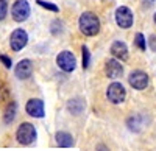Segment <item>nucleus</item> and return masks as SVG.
<instances>
[{"label":"nucleus","mask_w":156,"mask_h":151,"mask_svg":"<svg viewBox=\"0 0 156 151\" xmlns=\"http://www.w3.org/2000/svg\"><path fill=\"white\" fill-rule=\"evenodd\" d=\"M84 108H86V101L81 97H75V98H72V100L67 101V109L73 115H80L84 111Z\"/></svg>","instance_id":"obj_13"},{"label":"nucleus","mask_w":156,"mask_h":151,"mask_svg":"<svg viewBox=\"0 0 156 151\" xmlns=\"http://www.w3.org/2000/svg\"><path fill=\"white\" fill-rule=\"evenodd\" d=\"M115 23L119 25L120 28L123 30H128V28H131L133 27V23H134V16H133V11L129 9L128 6H119L115 9Z\"/></svg>","instance_id":"obj_4"},{"label":"nucleus","mask_w":156,"mask_h":151,"mask_svg":"<svg viewBox=\"0 0 156 151\" xmlns=\"http://www.w3.org/2000/svg\"><path fill=\"white\" fill-rule=\"evenodd\" d=\"M126 125H128V128L131 129V131L139 132V131L142 129V125H144V122H142L140 115H131V117L126 120Z\"/></svg>","instance_id":"obj_15"},{"label":"nucleus","mask_w":156,"mask_h":151,"mask_svg":"<svg viewBox=\"0 0 156 151\" xmlns=\"http://www.w3.org/2000/svg\"><path fill=\"white\" fill-rule=\"evenodd\" d=\"M111 55L115 58V59H119V61H126L129 53H128V47L125 42L122 41H114L111 44Z\"/></svg>","instance_id":"obj_12"},{"label":"nucleus","mask_w":156,"mask_h":151,"mask_svg":"<svg viewBox=\"0 0 156 151\" xmlns=\"http://www.w3.org/2000/svg\"><path fill=\"white\" fill-rule=\"evenodd\" d=\"M25 111L27 114L34 117V118H42L45 115V108H44V101L39 98H31L25 105Z\"/></svg>","instance_id":"obj_9"},{"label":"nucleus","mask_w":156,"mask_h":151,"mask_svg":"<svg viewBox=\"0 0 156 151\" xmlns=\"http://www.w3.org/2000/svg\"><path fill=\"white\" fill-rule=\"evenodd\" d=\"M62 30H64V27H62V22L61 20H53L51 22V25H50V31H51V34H61L62 33Z\"/></svg>","instance_id":"obj_18"},{"label":"nucleus","mask_w":156,"mask_h":151,"mask_svg":"<svg viewBox=\"0 0 156 151\" xmlns=\"http://www.w3.org/2000/svg\"><path fill=\"white\" fill-rule=\"evenodd\" d=\"M78 28H80V31L84 36L92 37V36L98 34V31H100V19L94 12L84 11L80 16V19H78Z\"/></svg>","instance_id":"obj_1"},{"label":"nucleus","mask_w":156,"mask_h":151,"mask_svg":"<svg viewBox=\"0 0 156 151\" xmlns=\"http://www.w3.org/2000/svg\"><path fill=\"white\" fill-rule=\"evenodd\" d=\"M105 73H106L108 78L117 80V78H120L123 75V66L119 62V59H115V58L108 59L106 64H105Z\"/></svg>","instance_id":"obj_10"},{"label":"nucleus","mask_w":156,"mask_h":151,"mask_svg":"<svg viewBox=\"0 0 156 151\" xmlns=\"http://www.w3.org/2000/svg\"><path fill=\"white\" fill-rule=\"evenodd\" d=\"M106 98L109 100V101L112 105H120L125 101V98H126V91H125V87L122 83L119 81H114L108 86V89H106Z\"/></svg>","instance_id":"obj_3"},{"label":"nucleus","mask_w":156,"mask_h":151,"mask_svg":"<svg viewBox=\"0 0 156 151\" xmlns=\"http://www.w3.org/2000/svg\"><path fill=\"white\" fill-rule=\"evenodd\" d=\"M16 111H17V105H16L14 101L9 103V106H8L6 111H5V115H3L5 123H11L12 120L16 118Z\"/></svg>","instance_id":"obj_16"},{"label":"nucleus","mask_w":156,"mask_h":151,"mask_svg":"<svg viewBox=\"0 0 156 151\" xmlns=\"http://www.w3.org/2000/svg\"><path fill=\"white\" fill-rule=\"evenodd\" d=\"M0 61L3 62V66H5L6 69H9V67L12 66V62H11V59H9L8 56H5V55H0Z\"/></svg>","instance_id":"obj_23"},{"label":"nucleus","mask_w":156,"mask_h":151,"mask_svg":"<svg viewBox=\"0 0 156 151\" xmlns=\"http://www.w3.org/2000/svg\"><path fill=\"white\" fill-rule=\"evenodd\" d=\"M8 14V2L6 0H0V20H3Z\"/></svg>","instance_id":"obj_21"},{"label":"nucleus","mask_w":156,"mask_h":151,"mask_svg":"<svg viewBox=\"0 0 156 151\" xmlns=\"http://www.w3.org/2000/svg\"><path fill=\"white\" fill-rule=\"evenodd\" d=\"M97 151H108V149L105 148V145H98L97 146Z\"/></svg>","instance_id":"obj_24"},{"label":"nucleus","mask_w":156,"mask_h":151,"mask_svg":"<svg viewBox=\"0 0 156 151\" xmlns=\"http://www.w3.org/2000/svg\"><path fill=\"white\" fill-rule=\"evenodd\" d=\"M153 22H154V25H156V12L153 14Z\"/></svg>","instance_id":"obj_25"},{"label":"nucleus","mask_w":156,"mask_h":151,"mask_svg":"<svg viewBox=\"0 0 156 151\" xmlns=\"http://www.w3.org/2000/svg\"><path fill=\"white\" fill-rule=\"evenodd\" d=\"M81 55H83V69H87L90 64V53H89V48L86 45L81 47Z\"/></svg>","instance_id":"obj_19"},{"label":"nucleus","mask_w":156,"mask_h":151,"mask_svg":"<svg viewBox=\"0 0 156 151\" xmlns=\"http://www.w3.org/2000/svg\"><path fill=\"white\" fill-rule=\"evenodd\" d=\"M28 44V34L22 28H16L9 36V45L14 52H20L22 48H25V45Z\"/></svg>","instance_id":"obj_8"},{"label":"nucleus","mask_w":156,"mask_h":151,"mask_svg":"<svg viewBox=\"0 0 156 151\" xmlns=\"http://www.w3.org/2000/svg\"><path fill=\"white\" fill-rule=\"evenodd\" d=\"M55 139H56V143L62 148H70L73 146V137L66 132V131H58L56 136H55Z\"/></svg>","instance_id":"obj_14"},{"label":"nucleus","mask_w":156,"mask_h":151,"mask_svg":"<svg viewBox=\"0 0 156 151\" xmlns=\"http://www.w3.org/2000/svg\"><path fill=\"white\" fill-rule=\"evenodd\" d=\"M37 5H39V6H42V8H45V9H48V11H53V12H58V11H59V8H58L55 3L44 2V0H37Z\"/></svg>","instance_id":"obj_20"},{"label":"nucleus","mask_w":156,"mask_h":151,"mask_svg":"<svg viewBox=\"0 0 156 151\" xmlns=\"http://www.w3.org/2000/svg\"><path fill=\"white\" fill-rule=\"evenodd\" d=\"M11 16L16 22H25L30 17V3L27 0H16L11 8Z\"/></svg>","instance_id":"obj_6"},{"label":"nucleus","mask_w":156,"mask_h":151,"mask_svg":"<svg viewBox=\"0 0 156 151\" xmlns=\"http://www.w3.org/2000/svg\"><path fill=\"white\" fill-rule=\"evenodd\" d=\"M14 75L19 80H28L33 75V62L30 59H22L17 62V66L14 69Z\"/></svg>","instance_id":"obj_11"},{"label":"nucleus","mask_w":156,"mask_h":151,"mask_svg":"<svg viewBox=\"0 0 156 151\" xmlns=\"http://www.w3.org/2000/svg\"><path fill=\"white\" fill-rule=\"evenodd\" d=\"M148 75L144 72V70H133L131 73L128 75V84L133 87V89L136 91H144L147 89L148 86Z\"/></svg>","instance_id":"obj_7"},{"label":"nucleus","mask_w":156,"mask_h":151,"mask_svg":"<svg viewBox=\"0 0 156 151\" xmlns=\"http://www.w3.org/2000/svg\"><path fill=\"white\" fill-rule=\"evenodd\" d=\"M148 47L151 52L156 53V34H150L148 36Z\"/></svg>","instance_id":"obj_22"},{"label":"nucleus","mask_w":156,"mask_h":151,"mask_svg":"<svg viewBox=\"0 0 156 151\" xmlns=\"http://www.w3.org/2000/svg\"><path fill=\"white\" fill-rule=\"evenodd\" d=\"M134 45L139 50H142V52H145V50H147V39H145V36L142 33H136V36H134Z\"/></svg>","instance_id":"obj_17"},{"label":"nucleus","mask_w":156,"mask_h":151,"mask_svg":"<svg viewBox=\"0 0 156 151\" xmlns=\"http://www.w3.org/2000/svg\"><path fill=\"white\" fill-rule=\"evenodd\" d=\"M36 128L31 123H22L16 131V139L20 145H31L36 140Z\"/></svg>","instance_id":"obj_2"},{"label":"nucleus","mask_w":156,"mask_h":151,"mask_svg":"<svg viewBox=\"0 0 156 151\" xmlns=\"http://www.w3.org/2000/svg\"><path fill=\"white\" fill-rule=\"evenodd\" d=\"M56 64L58 67L62 70V72H66V73H70L75 70L76 67V59L73 56L72 52H69V50H64V52H59L58 56H56Z\"/></svg>","instance_id":"obj_5"}]
</instances>
